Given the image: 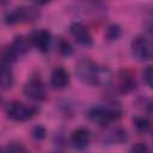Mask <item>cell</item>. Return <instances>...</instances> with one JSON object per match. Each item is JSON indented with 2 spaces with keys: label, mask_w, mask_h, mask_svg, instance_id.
I'll list each match as a JSON object with an SVG mask.
<instances>
[{
  "label": "cell",
  "mask_w": 153,
  "mask_h": 153,
  "mask_svg": "<svg viewBox=\"0 0 153 153\" xmlns=\"http://www.w3.org/2000/svg\"><path fill=\"white\" fill-rule=\"evenodd\" d=\"M30 41H31V44L36 49H38L41 53H47V51H49V49L51 47L53 37L48 30L41 29V30H36L31 33Z\"/></svg>",
  "instance_id": "obj_9"
},
{
  "label": "cell",
  "mask_w": 153,
  "mask_h": 153,
  "mask_svg": "<svg viewBox=\"0 0 153 153\" xmlns=\"http://www.w3.org/2000/svg\"><path fill=\"white\" fill-rule=\"evenodd\" d=\"M69 32L73 36L74 41L82 47H91L93 44V38L92 35L90 32V30L87 29V26L80 22H74L71 24L69 26Z\"/></svg>",
  "instance_id": "obj_8"
},
{
  "label": "cell",
  "mask_w": 153,
  "mask_h": 153,
  "mask_svg": "<svg viewBox=\"0 0 153 153\" xmlns=\"http://www.w3.org/2000/svg\"><path fill=\"white\" fill-rule=\"evenodd\" d=\"M131 55L135 60L145 62L152 59V44L151 41L145 36H136L133 38L130 43Z\"/></svg>",
  "instance_id": "obj_5"
},
{
  "label": "cell",
  "mask_w": 153,
  "mask_h": 153,
  "mask_svg": "<svg viewBox=\"0 0 153 153\" xmlns=\"http://www.w3.org/2000/svg\"><path fill=\"white\" fill-rule=\"evenodd\" d=\"M75 72L78 78L84 84L91 86H97V87L106 86L112 80L111 71L108 67L102 66L87 57L81 59L76 63Z\"/></svg>",
  "instance_id": "obj_1"
},
{
  "label": "cell",
  "mask_w": 153,
  "mask_h": 153,
  "mask_svg": "<svg viewBox=\"0 0 153 153\" xmlns=\"http://www.w3.org/2000/svg\"><path fill=\"white\" fill-rule=\"evenodd\" d=\"M136 78L134 75V73L128 69V68H124V69H121L117 72L116 74V80H115V91L121 93V94H126V93H129L131 92L133 90L136 88Z\"/></svg>",
  "instance_id": "obj_7"
},
{
  "label": "cell",
  "mask_w": 153,
  "mask_h": 153,
  "mask_svg": "<svg viewBox=\"0 0 153 153\" xmlns=\"http://www.w3.org/2000/svg\"><path fill=\"white\" fill-rule=\"evenodd\" d=\"M31 41H30V37H26L24 35H19V36H16L12 44L10 45L11 50L13 51V54L17 56V59L22 55H25L29 50H30V47H31Z\"/></svg>",
  "instance_id": "obj_12"
},
{
  "label": "cell",
  "mask_w": 153,
  "mask_h": 153,
  "mask_svg": "<svg viewBox=\"0 0 153 153\" xmlns=\"http://www.w3.org/2000/svg\"><path fill=\"white\" fill-rule=\"evenodd\" d=\"M0 153H1V151H0Z\"/></svg>",
  "instance_id": "obj_23"
},
{
  "label": "cell",
  "mask_w": 153,
  "mask_h": 153,
  "mask_svg": "<svg viewBox=\"0 0 153 153\" xmlns=\"http://www.w3.org/2000/svg\"><path fill=\"white\" fill-rule=\"evenodd\" d=\"M32 135H33L35 139H37V140H42V139L45 137V129H44L42 126H37V127L33 128V130H32Z\"/></svg>",
  "instance_id": "obj_21"
},
{
  "label": "cell",
  "mask_w": 153,
  "mask_h": 153,
  "mask_svg": "<svg viewBox=\"0 0 153 153\" xmlns=\"http://www.w3.org/2000/svg\"><path fill=\"white\" fill-rule=\"evenodd\" d=\"M14 81L11 65L0 61V90H7L12 87Z\"/></svg>",
  "instance_id": "obj_13"
},
{
  "label": "cell",
  "mask_w": 153,
  "mask_h": 153,
  "mask_svg": "<svg viewBox=\"0 0 153 153\" xmlns=\"http://www.w3.org/2000/svg\"><path fill=\"white\" fill-rule=\"evenodd\" d=\"M5 153H30V152L22 143H11L6 147Z\"/></svg>",
  "instance_id": "obj_18"
},
{
  "label": "cell",
  "mask_w": 153,
  "mask_h": 153,
  "mask_svg": "<svg viewBox=\"0 0 153 153\" xmlns=\"http://www.w3.org/2000/svg\"><path fill=\"white\" fill-rule=\"evenodd\" d=\"M0 102H1V96H0Z\"/></svg>",
  "instance_id": "obj_22"
},
{
  "label": "cell",
  "mask_w": 153,
  "mask_h": 153,
  "mask_svg": "<svg viewBox=\"0 0 153 153\" xmlns=\"http://www.w3.org/2000/svg\"><path fill=\"white\" fill-rule=\"evenodd\" d=\"M39 14L41 11L36 5H24L8 12L5 17V22L10 25L19 23H32L39 17Z\"/></svg>",
  "instance_id": "obj_3"
},
{
  "label": "cell",
  "mask_w": 153,
  "mask_h": 153,
  "mask_svg": "<svg viewBox=\"0 0 153 153\" xmlns=\"http://www.w3.org/2000/svg\"><path fill=\"white\" fill-rule=\"evenodd\" d=\"M129 153H151L149 147L143 142H137L131 146Z\"/></svg>",
  "instance_id": "obj_19"
},
{
  "label": "cell",
  "mask_w": 153,
  "mask_h": 153,
  "mask_svg": "<svg viewBox=\"0 0 153 153\" xmlns=\"http://www.w3.org/2000/svg\"><path fill=\"white\" fill-rule=\"evenodd\" d=\"M142 79H143V82L151 88L152 87V67L151 66H147L143 72H142Z\"/></svg>",
  "instance_id": "obj_20"
},
{
  "label": "cell",
  "mask_w": 153,
  "mask_h": 153,
  "mask_svg": "<svg viewBox=\"0 0 153 153\" xmlns=\"http://www.w3.org/2000/svg\"><path fill=\"white\" fill-rule=\"evenodd\" d=\"M104 142L109 143H123L128 139L127 130L123 128H115L111 130H108L106 133L103 134Z\"/></svg>",
  "instance_id": "obj_14"
},
{
  "label": "cell",
  "mask_w": 153,
  "mask_h": 153,
  "mask_svg": "<svg viewBox=\"0 0 153 153\" xmlns=\"http://www.w3.org/2000/svg\"><path fill=\"white\" fill-rule=\"evenodd\" d=\"M23 92L30 100H33V102H42L45 99V96H47L45 85L38 75L31 76L25 82L23 87Z\"/></svg>",
  "instance_id": "obj_6"
},
{
  "label": "cell",
  "mask_w": 153,
  "mask_h": 153,
  "mask_svg": "<svg viewBox=\"0 0 153 153\" xmlns=\"http://www.w3.org/2000/svg\"><path fill=\"white\" fill-rule=\"evenodd\" d=\"M57 49H59L60 54L62 56H66V57H68V56H71L73 54V48H72L69 41L63 38V37H59V39H57Z\"/></svg>",
  "instance_id": "obj_16"
},
{
  "label": "cell",
  "mask_w": 153,
  "mask_h": 153,
  "mask_svg": "<svg viewBox=\"0 0 153 153\" xmlns=\"http://www.w3.org/2000/svg\"><path fill=\"white\" fill-rule=\"evenodd\" d=\"M91 142V133L87 128L80 127L72 131L71 134V143L76 149H85L88 147Z\"/></svg>",
  "instance_id": "obj_10"
},
{
  "label": "cell",
  "mask_w": 153,
  "mask_h": 153,
  "mask_svg": "<svg viewBox=\"0 0 153 153\" xmlns=\"http://www.w3.org/2000/svg\"><path fill=\"white\" fill-rule=\"evenodd\" d=\"M122 33V29L117 24H111L106 29V38L109 41H116Z\"/></svg>",
  "instance_id": "obj_17"
},
{
  "label": "cell",
  "mask_w": 153,
  "mask_h": 153,
  "mask_svg": "<svg viewBox=\"0 0 153 153\" xmlns=\"http://www.w3.org/2000/svg\"><path fill=\"white\" fill-rule=\"evenodd\" d=\"M133 124H134L135 130L140 134H146L151 129V122L145 116H135L133 118Z\"/></svg>",
  "instance_id": "obj_15"
},
{
  "label": "cell",
  "mask_w": 153,
  "mask_h": 153,
  "mask_svg": "<svg viewBox=\"0 0 153 153\" xmlns=\"http://www.w3.org/2000/svg\"><path fill=\"white\" fill-rule=\"evenodd\" d=\"M38 112L37 106L26 105L22 102H12L8 104L6 109L7 117L16 122H26L31 120L36 114Z\"/></svg>",
  "instance_id": "obj_4"
},
{
  "label": "cell",
  "mask_w": 153,
  "mask_h": 153,
  "mask_svg": "<svg viewBox=\"0 0 153 153\" xmlns=\"http://www.w3.org/2000/svg\"><path fill=\"white\" fill-rule=\"evenodd\" d=\"M122 114H123V109L121 104L115 99H110L106 100L105 103L92 106L88 110L87 116L92 122L105 127L111 122L120 120L122 117Z\"/></svg>",
  "instance_id": "obj_2"
},
{
  "label": "cell",
  "mask_w": 153,
  "mask_h": 153,
  "mask_svg": "<svg viewBox=\"0 0 153 153\" xmlns=\"http://www.w3.org/2000/svg\"><path fill=\"white\" fill-rule=\"evenodd\" d=\"M71 76L67 69L63 67H56L50 75V85L55 90H63L69 85Z\"/></svg>",
  "instance_id": "obj_11"
}]
</instances>
